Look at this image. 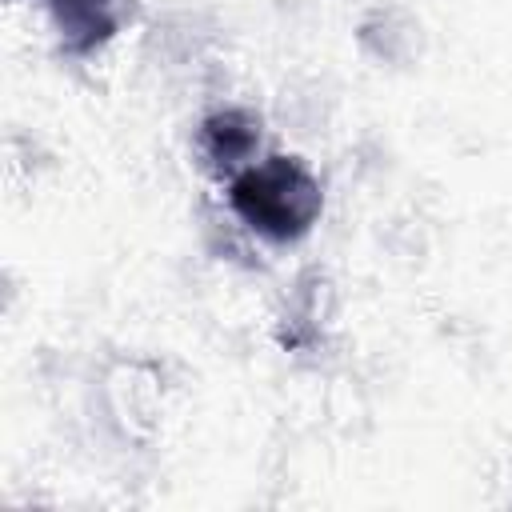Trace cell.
Listing matches in <instances>:
<instances>
[{
    "instance_id": "cell-1",
    "label": "cell",
    "mask_w": 512,
    "mask_h": 512,
    "mask_svg": "<svg viewBox=\"0 0 512 512\" xmlns=\"http://www.w3.org/2000/svg\"><path fill=\"white\" fill-rule=\"evenodd\" d=\"M228 208L268 244H296L316 228L324 188L300 156L268 152L228 180Z\"/></svg>"
},
{
    "instance_id": "cell-2",
    "label": "cell",
    "mask_w": 512,
    "mask_h": 512,
    "mask_svg": "<svg viewBox=\"0 0 512 512\" xmlns=\"http://www.w3.org/2000/svg\"><path fill=\"white\" fill-rule=\"evenodd\" d=\"M192 148L216 180H232L260 152V116H252L240 104H224L200 120Z\"/></svg>"
},
{
    "instance_id": "cell-3",
    "label": "cell",
    "mask_w": 512,
    "mask_h": 512,
    "mask_svg": "<svg viewBox=\"0 0 512 512\" xmlns=\"http://www.w3.org/2000/svg\"><path fill=\"white\" fill-rule=\"evenodd\" d=\"M60 52L84 60L100 52L128 20V0H44Z\"/></svg>"
},
{
    "instance_id": "cell-4",
    "label": "cell",
    "mask_w": 512,
    "mask_h": 512,
    "mask_svg": "<svg viewBox=\"0 0 512 512\" xmlns=\"http://www.w3.org/2000/svg\"><path fill=\"white\" fill-rule=\"evenodd\" d=\"M320 276H304L300 292L288 296V308L280 316V344L284 348H308L320 340Z\"/></svg>"
}]
</instances>
